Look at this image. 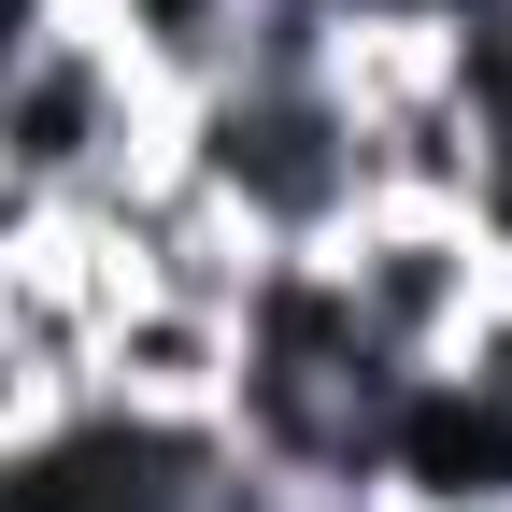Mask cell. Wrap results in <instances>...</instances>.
Segmentation results:
<instances>
[{
    "label": "cell",
    "instance_id": "1",
    "mask_svg": "<svg viewBox=\"0 0 512 512\" xmlns=\"http://www.w3.org/2000/svg\"><path fill=\"white\" fill-rule=\"evenodd\" d=\"M171 171L256 256H313L342 214H370V157H356L342 72H214L200 100H171Z\"/></svg>",
    "mask_w": 512,
    "mask_h": 512
},
{
    "label": "cell",
    "instance_id": "2",
    "mask_svg": "<svg viewBox=\"0 0 512 512\" xmlns=\"http://www.w3.org/2000/svg\"><path fill=\"white\" fill-rule=\"evenodd\" d=\"M313 271H328L342 328H356L384 370H441V356H456V328L484 313L498 256L470 242V214H427V200H370V214H342L328 242H313Z\"/></svg>",
    "mask_w": 512,
    "mask_h": 512
},
{
    "label": "cell",
    "instance_id": "3",
    "mask_svg": "<svg viewBox=\"0 0 512 512\" xmlns=\"http://www.w3.org/2000/svg\"><path fill=\"white\" fill-rule=\"evenodd\" d=\"M228 370H242V313L114 285L100 356H86V399H100V413H143V427H214V413H228Z\"/></svg>",
    "mask_w": 512,
    "mask_h": 512
},
{
    "label": "cell",
    "instance_id": "4",
    "mask_svg": "<svg viewBox=\"0 0 512 512\" xmlns=\"http://www.w3.org/2000/svg\"><path fill=\"white\" fill-rule=\"evenodd\" d=\"M271 512H384V498H271Z\"/></svg>",
    "mask_w": 512,
    "mask_h": 512
},
{
    "label": "cell",
    "instance_id": "5",
    "mask_svg": "<svg viewBox=\"0 0 512 512\" xmlns=\"http://www.w3.org/2000/svg\"><path fill=\"white\" fill-rule=\"evenodd\" d=\"M427 512H512V498H427Z\"/></svg>",
    "mask_w": 512,
    "mask_h": 512
}]
</instances>
